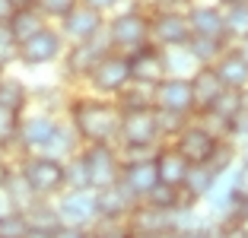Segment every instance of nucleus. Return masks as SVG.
<instances>
[{"label":"nucleus","mask_w":248,"mask_h":238,"mask_svg":"<svg viewBox=\"0 0 248 238\" xmlns=\"http://www.w3.org/2000/svg\"><path fill=\"white\" fill-rule=\"evenodd\" d=\"M153 115H156V130H159L162 143H172V140H175L178 134L188 127V121H191L188 115H175V111H159V108H153Z\"/></svg>","instance_id":"obj_36"},{"label":"nucleus","mask_w":248,"mask_h":238,"mask_svg":"<svg viewBox=\"0 0 248 238\" xmlns=\"http://www.w3.org/2000/svg\"><path fill=\"white\" fill-rule=\"evenodd\" d=\"M61 121H64V118L38 111V108H29L26 115H19V130H16V146H19V152L22 156H42V152L51 146Z\"/></svg>","instance_id":"obj_6"},{"label":"nucleus","mask_w":248,"mask_h":238,"mask_svg":"<svg viewBox=\"0 0 248 238\" xmlns=\"http://www.w3.org/2000/svg\"><path fill=\"white\" fill-rule=\"evenodd\" d=\"M26 219H29V229L32 232H42V235H51V232L61 229L54 200H35L29 209H26Z\"/></svg>","instance_id":"obj_30"},{"label":"nucleus","mask_w":248,"mask_h":238,"mask_svg":"<svg viewBox=\"0 0 248 238\" xmlns=\"http://www.w3.org/2000/svg\"><path fill=\"white\" fill-rule=\"evenodd\" d=\"M73 89L67 86L64 79H45V83H29V108L48 111V115L64 118L67 105H70Z\"/></svg>","instance_id":"obj_15"},{"label":"nucleus","mask_w":248,"mask_h":238,"mask_svg":"<svg viewBox=\"0 0 248 238\" xmlns=\"http://www.w3.org/2000/svg\"><path fill=\"white\" fill-rule=\"evenodd\" d=\"M191 42V26L185 13H150V45L159 51L182 48Z\"/></svg>","instance_id":"obj_13"},{"label":"nucleus","mask_w":248,"mask_h":238,"mask_svg":"<svg viewBox=\"0 0 248 238\" xmlns=\"http://www.w3.org/2000/svg\"><path fill=\"white\" fill-rule=\"evenodd\" d=\"M29 219L22 209H7L3 216H0V238H26L29 235Z\"/></svg>","instance_id":"obj_37"},{"label":"nucleus","mask_w":248,"mask_h":238,"mask_svg":"<svg viewBox=\"0 0 248 238\" xmlns=\"http://www.w3.org/2000/svg\"><path fill=\"white\" fill-rule=\"evenodd\" d=\"M13 7H29V3H35V0H10Z\"/></svg>","instance_id":"obj_54"},{"label":"nucleus","mask_w":248,"mask_h":238,"mask_svg":"<svg viewBox=\"0 0 248 238\" xmlns=\"http://www.w3.org/2000/svg\"><path fill=\"white\" fill-rule=\"evenodd\" d=\"M67 51V42L58 26H45L38 35L19 45V70L35 73V70H58L61 58Z\"/></svg>","instance_id":"obj_4"},{"label":"nucleus","mask_w":248,"mask_h":238,"mask_svg":"<svg viewBox=\"0 0 248 238\" xmlns=\"http://www.w3.org/2000/svg\"><path fill=\"white\" fill-rule=\"evenodd\" d=\"M172 146L188 159L191 165H201V162H210L213 159V152H217V146H219V137H213L197 118H191L188 127L172 140Z\"/></svg>","instance_id":"obj_12"},{"label":"nucleus","mask_w":248,"mask_h":238,"mask_svg":"<svg viewBox=\"0 0 248 238\" xmlns=\"http://www.w3.org/2000/svg\"><path fill=\"white\" fill-rule=\"evenodd\" d=\"M0 108H7L10 115H26L29 111V79L22 73L10 70L0 83Z\"/></svg>","instance_id":"obj_23"},{"label":"nucleus","mask_w":248,"mask_h":238,"mask_svg":"<svg viewBox=\"0 0 248 238\" xmlns=\"http://www.w3.org/2000/svg\"><path fill=\"white\" fill-rule=\"evenodd\" d=\"M83 149V140L77 137V130L70 127V121H61V127H58V134H54V140H51V146L42 152V156H51V159H61V162H67L70 156H77V152Z\"/></svg>","instance_id":"obj_28"},{"label":"nucleus","mask_w":248,"mask_h":238,"mask_svg":"<svg viewBox=\"0 0 248 238\" xmlns=\"http://www.w3.org/2000/svg\"><path fill=\"white\" fill-rule=\"evenodd\" d=\"M3 76H7V70H0V83H3Z\"/></svg>","instance_id":"obj_57"},{"label":"nucleus","mask_w":248,"mask_h":238,"mask_svg":"<svg viewBox=\"0 0 248 238\" xmlns=\"http://www.w3.org/2000/svg\"><path fill=\"white\" fill-rule=\"evenodd\" d=\"M127 223H131L134 235H172V232H175V213H166V209L137 203V207L131 209Z\"/></svg>","instance_id":"obj_18"},{"label":"nucleus","mask_w":248,"mask_h":238,"mask_svg":"<svg viewBox=\"0 0 248 238\" xmlns=\"http://www.w3.org/2000/svg\"><path fill=\"white\" fill-rule=\"evenodd\" d=\"M108 51H111V45H108V35H105V32L95 38V42L67 45L64 58H61V64H58V76L64 79L70 89H80L83 83H86V76L93 73V67L99 64Z\"/></svg>","instance_id":"obj_5"},{"label":"nucleus","mask_w":248,"mask_h":238,"mask_svg":"<svg viewBox=\"0 0 248 238\" xmlns=\"http://www.w3.org/2000/svg\"><path fill=\"white\" fill-rule=\"evenodd\" d=\"M0 191L7 194L10 207H13V209H22V213H26V209H29L32 203L38 200V197L32 194V188L26 184V178L19 175V168H16V165H13V172H10V178L3 181V188H0Z\"/></svg>","instance_id":"obj_31"},{"label":"nucleus","mask_w":248,"mask_h":238,"mask_svg":"<svg viewBox=\"0 0 248 238\" xmlns=\"http://www.w3.org/2000/svg\"><path fill=\"white\" fill-rule=\"evenodd\" d=\"M169 238H210V229H175Z\"/></svg>","instance_id":"obj_46"},{"label":"nucleus","mask_w":248,"mask_h":238,"mask_svg":"<svg viewBox=\"0 0 248 238\" xmlns=\"http://www.w3.org/2000/svg\"><path fill=\"white\" fill-rule=\"evenodd\" d=\"M197 0H140L146 13H188Z\"/></svg>","instance_id":"obj_43"},{"label":"nucleus","mask_w":248,"mask_h":238,"mask_svg":"<svg viewBox=\"0 0 248 238\" xmlns=\"http://www.w3.org/2000/svg\"><path fill=\"white\" fill-rule=\"evenodd\" d=\"M64 118L77 130V137L83 140V146H89V143L118 146L121 108L115 105V99H102V95H93L86 89H73Z\"/></svg>","instance_id":"obj_1"},{"label":"nucleus","mask_w":248,"mask_h":238,"mask_svg":"<svg viewBox=\"0 0 248 238\" xmlns=\"http://www.w3.org/2000/svg\"><path fill=\"white\" fill-rule=\"evenodd\" d=\"M13 3H10V0H0V26H7L10 22V16H13Z\"/></svg>","instance_id":"obj_48"},{"label":"nucleus","mask_w":248,"mask_h":238,"mask_svg":"<svg viewBox=\"0 0 248 238\" xmlns=\"http://www.w3.org/2000/svg\"><path fill=\"white\" fill-rule=\"evenodd\" d=\"M80 238H95V235H93V232H83V235H80Z\"/></svg>","instance_id":"obj_56"},{"label":"nucleus","mask_w":248,"mask_h":238,"mask_svg":"<svg viewBox=\"0 0 248 238\" xmlns=\"http://www.w3.org/2000/svg\"><path fill=\"white\" fill-rule=\"evenodd\" d=\"M77 3H80V0H35V7L42 10V16L51 22V26H58L61 19H67Z\"/></svg>","instance_id":"obj_41"},{"label":"nucleus","mask_w":248,"mask_h":238,"mask_svg":"<svg viewBox=\"0 0 248 238\" xmlns=\"http://www.w3.org/2000/svg\"><path fill=\"white\" fill-rule=\"evenodd\" d=\"M83 7H93V10H99V13H105V16H111L115 10H121L127 0H80Z\"/></svg>","instance_id":"obj_45"},{"label":"nucleus","mask_w":248,"mask_h":238,"mask_svg":"<svg viewBox=\"0 0 248 238\" xmlns=\"http://www.w3.org/2000/svg\"><path fill=\"white\" fill-rule=\"evenodd\" d=\"M239 95H242V111H248V89H242Z\"/></svg>","instance_id":"obj_53"},{"label":"nucleus","mask_w":248,"mask_h":238,"mask_svg":"<svg viewBox=\"0 0 248 238\" xmlns=\"http://www.w3.org/2000/svg\"><path fill=\"white\" fill-rule=\"evenodd\" d=\"M105 19H108L105 13L77 3V7L70 10V16L58 22V29H61V35H64L67 45H83V42H95V38L102 35L105 32Z\"/></svg>","instance_id":"obj_10"},{"label":"nucleus","mask_w":248,"mask_h":238,"mask_svg":"<svg viewBox=\"0 0 248 238\" xmlns=\"http://www.w3.org/2000/svg\"><path fill=\"white\" fill-rule=\"evenodd\" d=\"M105 35L115 54H131L143 48L150 45V13L140 7V0H127L105 19Z\"/></svg>","instance_id":"obj_2"},{"label":"nucleus","mask_w":248,"mask_h":238,"mask_svg":"<svg viewBox=\"0 0 248 238\" xmlns=\"http://www.w3.org/2000/svg\"><path fill=\"white\" fill-rule=\"evenodd\" d=\"M95 203H99V219H127L131 209L137 207L140 200H134L121 184H108V188L95 191Z\"/></svg>","instance_id":"obj_22"},{"label":"nucleus","mask_w":248,"mask_h":238,"mask_svg":"<svg viewBox=\"0 0 248 238\" xmlns=\"http://www.w3.org/2000/svg\"><path fill=\"white\" fill-rule=\"evenodd\" d=\"M64 172H67V191H93V188H89L86 165H83L80 152H77V156H70L64 162Z\"/></svg>","instance_id":"obj_40"},{"label":"nucleus","mask_w":248,"mask_h":238,"mask_svg":"<svg viewBox=\"0 0 248 238\" xmlns=\"http://www.w3.org/2000/svg\"><path fill=\"white\" fill-rule=\"evenodd\" d=\"M153 108L175 111V115L194 118V102H191V83L188 79L166 76L159 86H153Z\"/></svg>","instance_id":"obj_16"},{"label":"nucleus","mask_w":248,"mask_h":238,"mask_svg":"<svg viewBox=\"0 0 248 238\" xmlns=\"http://www.w3.org/2000/svg\"><path fill=\"white\" fill-rule=\"evenodd\" d=\"M118 146L159 149V146H162V137H159V130H156V115H153V111H127V115H121Z\"/></svg>","instance_id":"obj_11"},{"label":"nucleus","mask_w":248,"mask_h":238,"mask_svg":"<svg viewBox=\"0 0 248 238\" xmlns=\"http://www.w3.org/2000/svg\"><path fill=\"white\" fill-rule=\"evenodd\" d=\"M118 184H121L134 200H143V197L159 184L153 159H146V162H121V178H118Z\"/></svg>","instance_id":"obj_20"},{"label":"nucleus","mask_w":248,"mask_h":238,"mask_svg":"<svg viewBox=\"0 0 248 238\" xmlns=\"http://www.w3.org/2000/svg\"><path fill=\"white\" fill-rule=\"evenodd\" d=\"M134 238H169V235H134Z\"/></svg>","instance_id":"obj_55"},{"label":"nucleus","mask_w":248,"mask_h":238,"mask_svg":"<svg viewBox=\"0 0 248 238\" xmlns=\"http://www.w3.org/2000/svg\"><path fill=\"white\" fill-rule=\"evenodd\" d=\"M229 140H232L235 146L248 143V111H242V115L232 121V127H229Z\"/></svg>","instance_id":"obj_44"},{"label":"nucleus","mask_w":248,"mask_h":238,"mask_svg":"<svg viewBox=\"0 0 248 238\" xmlns=\"http://www.w3.org/2000/svg\"><path fill=\"white\" fill-rule=\"evenodd\" d=\"M19 175L26 178V184L32 188V194L38 200H54L67 191V172L64 162L51 156H22L16 162Z\"/></svg>","instance_id":"obj_3"},{"label":"nucleus","mask_w":248,"mask_h":238,"mask_svg":"<svg viewBox=\"0 0 248 238\" xmlns=\"http://www.w3.org/2000/svg\"><path fill=\"white\" fill-rule=\"evenodd\" d=\"M19 67V42L10 35L7 26H0V70H16Z\"/></svg>","instance_id":"obj_38"},{"label":"nucleus","mask_w":248,"mask_h":238,"mask_svg":"<svg viewBox=\"0 0 248 238\" xmlns=\"http://www.w3.org/2000/svg\"><path fill=\"white\" fill-rule=\"evenodd\" d=\"M162 64H166V76H175V79H191L197 73V60L188 51V45H182V48H166L162 51Z\"/></svg>","instance_id":"obj_29"},{"label":"nucleus","mask_w":248,"mask_h":238,"mask_svg":"<svg viewBox=\"0 0 248 238\" xmlns=\"http://www.w3.org/2000/svg\"><path fill=\"white\" fill-rule=\"evenodd\" d=\"M219 181V172L210 165V162H201V165H191L188 168V178H185L182 191L191 197L194 203H201L207 194H210V188Z\"/></svg>","instance_id":"obj_27"},{"label":"nucleus","mask_w":248,"mask_h":238,"mask_svg":"<svg viewBox=\"0 0 248 238\" xmlns=\"http://www.w3.org/2000/svg\"><path fill=\"white\" fill-rule=\"evenodd\" d=\"M115 105L121 108V115H127V111H153V89L140 86V83H131L127 89L118 92Z\"/></svg>","instance_id":"obj_32"},{"label":"nucleus","mask_w":248,"mask_h":238,"mask_svg":"<svg viewBox=\"0 0 248 238\" xmlns=\"http://www.w3.org/2000/svg\"><path fill=\"white\" fill-rule=\"evenodd\" d=\"M80 159L86 165V178L93 191H102L121 178V159H118V146L108 143H89L80 149Z\"/></svg>","instance_id":"obj_9"},{"label":"nucleus","mask_w":248,"mask_h":238,"mask_svg":"<svg viewBox=\"0 0 248 238\" xmlns=\"http://www.w3.org/2000/svg\"><path fill=\"white\" fill-rule=\"evenodd\" d=\"M127 67H131V83L140 86H159L166 79V64H162V51L156 45H143V48L127 54Z\"/></svg>","instance_id":"obj_14"},{"label":"nucleus","mask_w":248,"mask_h":238,"mask_svg":"<svg viewBox=\"0 0 248 238\" xmlns=\"http://www.w3.org/2000/svg\"><path fill=\"white\" fill-rule=\"evenodd\" d=\"M229 188H232V200L248 203V162H235L229 172Z\"/></svg>","instance_id":"obj_42"},{"label":"nucleus","mask_w":248,"mask_h":238,"mask_svg":"<svg viewBox=\"0 0 248 238\" xmlns=\"http://www.w3.org/2000/svg\"><path fill=\"white\" fill-rule=\"evenodd\" d=\"M127 86H131L127 54L108 51V54L93 67V73L86 76V83H83L80 89H86V92H93V95H102V99H118V92L127 89Z\"/></svg>","instance_id":"obj_7"},{"label":"nucleus","mask_w":248,"mask_h":238,"mask_svg":"<svg viewBox=\"0 0 248 238\" xmlns=\"http://www.w3.org/2000/svg\"><path fill=\"white\" fill-rule=\"evenodd\" d=\"M226 19V38L229 45H239L242 38H248V3H235V7L223 10Z\"/></svg>","instance_id":"obj_35"},{"label":"nucleus","mask_w":248,"mask_h":238,"mask_svg":"<svg viewBox=\"0 0 248 238\" xmlns=\"http://www.w3.org/2000/svg\"><path fill=\"white\" fill-rule=\"evenodd\" d=\"M83 232H77V229H67V225H61L58 232H51V238H80Z\"/></svg>","instance_id":"obj_49"},{"label":"nucleus","mask_w":248,"mask_h":238,"mask_svg":"<svg viewBox=\"0 0 248 238\" xmlns=\"http://www.w3.org/2000/svg\"><path fill=\"white\" fill-rule=\"evenodd\" d=\"M188 26H191V35L197 38H219V42H229L226 38V19H223V7L217 3H207V0H197L194 7L188 10Z\"/></svg>","instance_id":"obj_17"},{"label":"nucleus","mask_w":248,"mask_h":238,"mask_svg":"<svg viewBox=\"0 0 248 238\" xmlns=\"http://www.w3.org/2000/svg\"><path fill=\"white\" fill-rule=\"evenodd\" d=\"M89 232H93L95 238H134L127 219H95V225Z\"/></svg>","instance_id":"obj_39"},{"label":"nucleus","mask_w":248,"mask_h":238,"mask_svg":"<svg viewBox=\"0 0 248 238\" xmlns=\"http://www.w3.org/2000/svg\"><path fill=\"white\" fill-rule=\"evenodd\" d=\"M140 203H146V207H156V209H166V213H178V209H185V207H197L194 200H191L188 194H185L182 188H172V184H156L150 194L143 197Z\"/></svg>","instance_id":"obj_26"},{"label":"nucleus","mask_w":248,"mask_h":238,"mask_svg":"<svg viewBox=\"0 0 248 238\" xmlns=\"http://www.w3.org/2000/svg\"><path fill=\"white\" fill-rule=\"evenodd\" d=\"M45 26H51V22L42 16V10H38L35 3H29V7H16L13 16H10V22H7L10 35H13L19 45H22V42H29L32 35H38Z\"/></svg>","instance_id":"obj_25"},{"label":"nucleus","mask_w":248,"mask_h":238,"mask_svg":"<svg viewBox=\"0 0 248 238\" xmlns=\"http://www.w3.org/2000/svg\"><path fill=\"white\" fill-rule=\"evenodd\" d=\"M54 209H58L61 225L77 232H89L99 219L95 191H64L61 197H54Z\"/></svg>","instance_id":"obj_8"},{"label":"nucleus","mask_w":248,"mask_h":238,"mask_svg":"<svg viewBox=\"0 0 248 238\" xmlns=\"http://www.w3.org/2000/svg\"><path fill=\"white\" fill-rule=\"evenodd\" d=\"M232 48L239 51L242 58H245V64H248V38H242V42H239V45H232Z\"/></svg>","instance_id":"obj_50"},{"label":"nucleus","mask_w":248,"mask_h":238,"mask_svg":"<svg viewBox=\"0 0 248 238\" xmlns=\"http://www.w3.org/2000/svg\"><path fill=\"white\" fill-rule=\"evenodd\" d=\"M213 70H217V76L223 79V86H226V89H235V92L248 89V64H245V58H242L232 45H229L226 54L213 64Z\"/></svg>","instance_id":"obj_24"},{"label":"nucleus","mask_w":248,"mask_h":238,"mask_svg":"<svg viewBox=\"0 0 248 238\" xmlns=\"http://www.w3.org/2000/svg\"><path fill=\"white\" fill-rule=\"evenodd\" d=\"M16 130H19V118L10 115L7 108H0V152L7 159H13V162H19L22 152L16 146Z\"/></svg>","instance_id":"obj_34"},{"label":"nucleus","mask_w":248,"mask_h":238,"mask_svg":"<svg viewBox=\"0 0 248 238\" xmlns=\"http://www.w3.org/2000/svg\"><path fill=\"white\" fill-rule=\"evenodd\" d=\"M226 48H229V42H219V38H197V35H191V42H188V51L194 54L197 67H213L223 54H226Z\"/></svg>","instance_id":"obj_33"},{"label":"nucleus","mask_w":248,"mask_h":238,"mask_svg":"<svg viewBox=\"0 0 248 238\" xmlns=\"http://www.w3.org/2000/svg\"><path fill=\"white\" fill-rule=\"evenodd\" d=\"M13 165H16L13 159H7L3 152H0V188H3V181L10 178V172H13Z\"/></svg>","instance_id":"obj_47"},{"label":"nucleus","mask_w":248,"mask_h":238,"mask_svg":"<svg viewBox=\"0 0 248 238\" xmlns=\"http://www.w3.org/2000/svg\"><path fill=\"white\" fill-rule=\"evenodd\" d=\"M153 165H156V178H159L162 184L182 188L185 178H188L191 162H188V159H185L172 143H162L159 149H156V156H153Z\"/></svg>","instance_id":"obj_21"},{"label":"nucleus","mask_w":248,"mask_h":238,"mask_svg":"<svg viewBox=\"0 0 248 238\" xmlns=\"http://www.w3.org/2000/svg\"><path fill=\"white\" fill-rule=\"evenodd\" d=\"M191 83V102H194V118L197 115H207L213 108V102L223 95V79L217 76L213 67H197V73L188 79Z\"/></svg>","instance_id":"obj_19"},{"label":"nucleus","mask_w":248,"mask_h":238,"mask_svg":"<svg viewBox=\"0 0 248 238\" xmlns=\"http://www.w3.org/2000/svg\"><path fill=\"white\" fill-rule=\"evenodd\" d=\"M213 3H217V7H223V10H226V7H235V3H248V0H213Z\"/></svg>","instance_id":"obj_51"},{"label":"nucleus","mask_w":248,"mask_h":238,"mask_svg":"<svg viewBox=\"0 0 248 238\" xmlns=\"http://www.w3.org/2000/svg\"><path fill=\"white\" fill-rule=\"evenodd\" d=\"M7 209H13V207H10L7 194H3V191H0V216H3V213H7Z\"/></svg>","instance_id":"obj_52"}]
</instances>
